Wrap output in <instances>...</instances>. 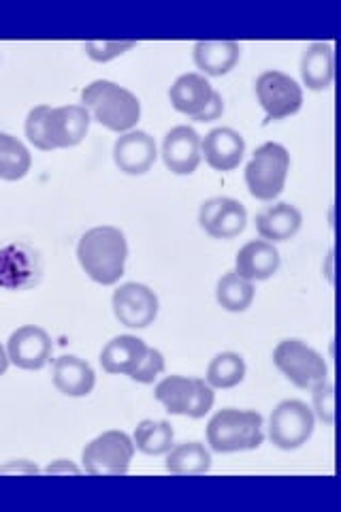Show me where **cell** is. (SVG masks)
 <instances>
[{
  "label": "cell",
  "instance_id": "1",
  "mask_svg": "<svg viewBox=\"0 0 341 512\" xmlns=\"http://www.w3.org/2000/svg\"><path fill=\"white\" fill-rule=\"evenodd\" d=\"M88 128L90 114L84 105H37L28 111L24 131L32 146L50 152L79 146Z\"/></svg>",
  "mask_w": 341,
  "mask_h": 512
},
{
  "label": "cell",
  "instance_id": "2",
  "mask_svg": "<svg viewBox=\"0 0 341 512\" xmlns=\"http://www.w3.org/2000/svg\"><path fill=\"white\" fill-rule=\"evenodd\" d=\"M128 246L126 237L116 227H94L81 235L77 261L88 278L103 286L116 284L124 276Z\"/></svg>",
  "mask_w": 341,
  "mask_h": 512
},
{
  "label": "cell",
  "instance_id": "3",
  "mask_svg": "<svg viewBox=\"0 0 341 512\" xmlns=\"http://www.w3.org/2000/svg\"><path fill=\"white\" fill-rule=\"evenodd\" d=\"M81 103L92 111L94 120L113 133L133 131L141 118L137 96L109 79H96L81 92Z\"/></svg>",
  "mask_w": 341,
  "mask_h": 512
},
{
  "label": "cell",
  "instance_id": "4",
  "mask_svg": "<svg viewBox=\"0 0 341 512\" xmlns=\"http://www.w3.org/2000/svg\"><path fill=\"white\" fill-rule=\"evenodd\" d=\"M263 440V416L254 410L226 408L207 425V442L216 453L254 451Z\"/></svg>",
  "mask_w": 341,
  "mask_h": 512
},
{
  "label": "cell",
  "instance_id": "5",
  "mask_svg": "<svg viewBox=\"0 0 341 512\" xmlns=\"http://www.w3.org/2000/svg\"><path fill=\"white\" fill-rule=\"evenodd\" d=\"M290 169V154L280 143H263L246 167V184L258 201H273L282 195Z\"/></svg>",
  "mask_w": 341,
  "mask_h": 512
},
{
  "label": "cell",
  "instance_id": "6",
  "mask_svg": "<svg viewBox=\"0 0 341 512\" xmlns=\"http://www.w3.org/2000/svg\"><path fill=\"white\" fill-rule=\"evenodd\" d=\"M158 402L171 414H184L190 419H203L214 406V389L203 378L167 376L156 384L154 391Z\"/></svg>",
  "mask_w": 341,
  "mask_h": 512
},
{
  "label": "cell",
  "instance_id": "7",
  "mask_svg": "<svg viewBox=\"0 0 341 512\" xmlns=\"http://www.w3.org/2000/svg\"><path fill=\"white\" fill-rule=\"evenodd\" d=\"M273 363L299 389H316L327 382L329 367L314 348L299 340H284L273 350Z\"/></svg>",
  "mask_w": 341,
  "mask_h": 512
},
{
  "label": "cell",
  "instance_id": "8",
  "mask_svg": "<svg viewBox=\"0 0 341 512\" xmlns=\"http://www.w3.org/2000/svg\"><path fill=\"white\" fill-rule=\"evenodd\" d=\"M135 442L124 431H105L84 448V468L92 476H124L131 468Z\"/></svg>",
  "mask_w": 341,
  "mask_h": 512
},
{
  "label": "cell",
  "instance_id": "9",
  "mask_svg": "<svg viewBox=\"0 0 341 512\" xmlns=\"http://www.w3.org/2000/svg\"><path fill=\"white\" fill-rule=\"evenodd\" d=\"M316 416L305 402L286 399L278 404L269 419V438L282 451H295L314 434Z\"/></svg>",
  "mask_w": 341,
  "mask_h": 512
},
{
  "label": "cell",
  "instance_id": "10",
  "mask_svg": "<svg viewBox=\"0 0 341 512\" xmlns=\"http://www.w3.org/2000/svg\"><path fill=\"white\" fill-rule=\"evenodd\" d=\"M256 96L269 120L295 116L303 105L301 86L282 71H265L263 75H258Z\"/></svg>",
  "mask_w": 341,
  "mask_h": 512
},
{
  "label": "cell",
  "instance_id": "11",
  "mask_svg": "<svg viewBox=\"0 0 341 512\" xmlns=\"http://www.w3.org/2000/svg\"><path fill=\"white\" fill-rule=\"evenodd\" d=\"M113 314L124 327L145 329L158 316V297L150 286L128 282L113 293Z\"/></svg>",
  "mask_w": 341,
  "mask_h": 512
},
{
  "label": "cell",
  "instance_id": "12",
  "mask_svg": "<svg viewBox=\"0 0 341 512\" xmlns=\"http://www.w3.org/2000/svg\"><path fill=\"white\" fill-rule=\"evenodd\" d=\"M7 355L20 370H41L52 357V340L41 327L26 325L11 333Z\"/></svg>",
  "mask_w": 341,
  "mask_h": 512
},
{
  "label": "cell",
  "instance_id": "13",
  "mask_svg": "<svg viewBox=\"0 0 341 512\" xmlns=\"http://www.w3.org/2000/svg\"><path fill=\"white\" fill-rule=\"evenodd\" d=\"M199 222L207 235L216 239H231L246 229L248 212L237 199L216 197L203 203Z\"/></svg>",
  "mask_w": 341,
  "mask_h": 512
},
{
  "label": "cell",
  "instance_id": "14",
  "mask_svg": "<svg viewBox=\"0 0 341 512\" xmlns=\"http://www.w3.org/2000/svg\"><path fill=\"white\" fill-rule=\"evenodd\" d=\"M162 160L175 175H190L201 163V137L190 126H175L162 141Z\"/></svg>",
  "mask_w": 341,
  "mask_h": 512
},
{
  "label": "cell",
  "instance_id": "15",
  "mask_svg": "<svg viewBox=\"0 0 341 512\" xmlns=\"http://www.w3.org/2000/svg\"><path fill=\"white\" fill-rule=\"evenodd\" d=\"M156 141L143 131L124 133L113 146V160L126 175L148 173L156 163Z\"/></svg>",
  "mask_w": 341,
  "mask_h": 512
},
{
  "label": "cell",
  "instance_id": "16",
  "mask_svg": "<svg viewBox=\"0 0 341 512\" xmlns=\"http://www.w3.org/2000/svg\"><path fill=\"white\" fill-rule=\"evenodd\" d=\"M246 154V141L233 128H214L201 139V156L216 171H233Z\"/></svg>",
  "mask_w": 341,
  "mask_h": 512
},
{
  "label": "cell",
  "instance_id": "17",
  "mask_svg": "<svg viewBox=\"0 0 341 512\" xmlns=\"http://www.w3.org/2000/svg\"><path fill=\"white\" fill-rule=\"evenodd\" d=\"M280 269V252L265 239H254L235 256V271L250 282L269 280Z\"/></svg>",
  "mask_w": 341,
  "mask_h": 512
},
{
  "label": "cell",
  "instance_id": "18",
  "mask_svg": "<svg viewBox=\"0 0 341 512\" xmlns=\"http://www.w3.org/2000/svg\"><path fill=\"white\" fill-rule=\"evenodd\" d=\"M214 88L205 79L201 73H186L182 77L175 79V84L169 90V99L171 105L180 111V114H186L190 118H197L203 114L205 107L214 99Z\"/></svg>",
  "mask_w": 341,
  "mask_h": 512
},
{
  "label": "cell",
  "instance_id": "19",
  "mask_svg": "<svg viewBox=\"0 0 341 512\" xmlns=\"http://www.w3.org/2000/svg\"><path fill=\"white\" fill-rule=\"evenodd\" d=\"M150 346L135 335H118L101 352V365L107 374L133 376L141 361L148 355Z\"/></svg>",
  "mask_w": 341,
  "mask_h": 512
},
{
  "label": "cell",
  "instance_id": "20",
  "mask_svg": "<svg viewBox=\"0 0 341 512\" xmlns=\"http://www.w3.org/2000/svg\"><path fill=\"white\" fill-rule=\"evenodd\" d=\"M301 224H303L301 212L290 203L271 205L256 216V231L269 244L288 242L290 237H295L299 233Z\"/></svg>",
  "mask_w": 341,
  "mask_h": 512
},
{
  "label": "cell",
  "instance_id": "21",
  "mask_svg": "<svg viewBox=\"0 0 341 512\" xmlns=\"http://www.w3.org/2000/svg\"><path fill=\"white\" fill-rule=\"evenodd\" d=\"M94 370L84 359L64 355L54 363V387L69 397H86L94 389Z\"/></svg>",
  "mask_w": 341,
  "mask_h": 512
},
{
  "label": "cell",
  "instance_id": "22",
  "mask_svg": "<svg viewBox=\"0 0 341 512\" xmlns=\"http://www.w3.org/2000/svg\"><path fill=\"white\" fill-rule=\"evenodd\" d=\"M241 56V47L235 41H199L194 45V64L205 75L222 77L231 73Z\"/></svg>",
  "mask_w": 341,
  "mask_h": 512
},
{
  "label": "cell",
  "instance_id": "23",
  "mask_svg": "<svg viewBox=\"0 0 341 512\" xmlns=\"http://www.w3.org/2000/svg\"><path fill=\"white\" fill-rule=\"evenodd\" d=\"M301 77L310 90H327L335 77V54L329 43H312L301 60Z\"/></svg>",
  "mask_w": 341,
  "mask_h": 512
},
{
  "label": "cell",
  "instance_id": "24",
  "mask_svg": "<svg viewBox=\"0 0 341 512\" xmlns=\"http://www.w3.org/2000/svg\"><path fill=\"white\" fill-rule=\"evenodd\" d=\"M211 468V455L201 442H184L169 451L167 470L177 476H197Z\"/></svg>",
  "mask_w": 341,
  "mask_h": 512
},
{
  "label": "cell",
  "instance_id": "25",
  "mask_svg": "<svg viewBox=\"0 0 341 512\" xmlns=\"http://www.w3.org/2000/svg\"><path fill=\"white\" fill-rule=\"evenodd\" d=\"M32 158L20 139L0 133V180L18 182L30 171Z\"/></svg>",
  "mask_w": 341,
  "mask_h": 512
},
{
  "label": "cell",
  "instance_id": "26",
  "mask_svg": "<svg viewBox=\"0 0 341 512\" xmlns=\"http://www.w3.org/2000/svg\"><path fill=\"white\" fill-rule=\"evenodd\" d=\"M218 303L229 312H246L254 301V284L241 278L237 271L224 274L216 288Z\"/></svg>",
  "mask_w": 341,
  "mask_h": 512
},
{
  "label": "cell",
  "instance_id": "27",
  "mask_svg": "<svg viewBox=\"0 0 341 512\" xmlns=\"http://www.w3.org/2000/svg\"><path fill=\"white\" fill-rule=\"evenodd\" d=\"M246 378V361L237 352H220L207 367V384L211 389H233Z\"/></svg>",
  "mask_w": 341,
  "mask_h": 512
},
{
  "label": "cell",
  "instance_id": "28",
  "mask_svg": "<svg viewBox=\"0 0 341 512\" xmlns=\"http://www.w3.org/2000/svg\"><path fill=\"white\" fill-rule=\"evenodd\" d=\"M133 442L145 455H165L173 448V427L167 421H141Z\"/></svg>",
  "mask_w": 341,
  "mask_h": 512
},
{
  "label": "cell",
  "instance_id": "29",
  "mask_svg": "<svg viewBox=\"0 0 341 512\" xmlns=\"http://www.w3.org/2000/svg\"><path fill=\"white\" fill-rule=\"evenodd\" d=\"M135 41H86L84 50L96 62H109L122 56L124 52L133 50Z\"/></svg>",
  "mask_w": 341,
  "mask_h": 512
},
{
  "label": "cell",
  "instance_id": "30",
  "mask_svg": "<svg viewBox=\"0 0 341 512\" xmlns=\"http://www.w3.org/2000/svg\"><path fill=\"white\" fill-rule=\"evenodd\" d=\"M314 391V410L318 419L327 425L335 423V391L329 382L318 384Z\"/></svg>",
  "mask_w": 341,
  "mask_h": 512
},
{
  "label": "cell",
  "instance_id": "31",
  "mask_svg": "<svg viewBox=\"0 0 341 512\" xmlns=\"http://www.w3.org/2000/svg\"><path fill=\"white\" fill-rule=\"evenodd\" d=\"M162 372H165V357H162L160 350L150 348L148 355H145V359L141 361L139 370L131 378L139 384H152Z\"/></svg>",
  "mask_w": 341,
  "mask_h": 512
},
{
  "label": "cell",
  "instance_id": "32",
  "mask_svg": "<svg viewBox=\"0 0 341 512\" xmlns=\"http://www.w3.org/2000/svg\"><path fill=\"white\" fill-rule=\"evenodd\" d=\"M224 114V101L220 92H214V99L205 107L203 114H199L197 118H192L194 122H211V120H218Z\"/></svg>",
  "mask_w": 341,
  "mask_h": 512
},
{
  "label": "cell",
  "instance_id": "33",
  "mask_svg": "<svg viewBox=\"0 0 341 512\" xmlns=\"http://www.w3.org/2000/svg\"><path fill=\"white\" fill-rule=\"evenodd\" d=\"M39 468L32 466L30 461H18V463H9V466L0 468V474H37Z\"/></svg>",
  "mask_w": 341,
  "mask_h": 512
},
{
  "label": "cell",
  "instance_id": "34",
  "mask_svg": "<svg viewBox=\"0 0 341 512\" xmlns=\"http://www.w3.org/2000/svg\"><path fill=\"white\" fill-rule=\"evenodd\" d=\"M47 474H79V468L77 466H73L71 461H64V459H58V461H54L52 466H47V470H45Z\"/></svg>",
  "mask_w": 341,
  "mask_h": 512
},
{
  "label": "cell",
  "instance_id": "35",
  "mask_svg": "<svg viewBox=\"0 0 341 512\" xmlns=\"http://www.w3.org/2000/svg\"><path fill=\"white\" fill-rule=\"evenodd\" d=\"M7 367H9V355H7V350L0 346V376L7 372Z\"/></svg>",
  "mask_w": 341,
  "mask_h": 512
}]
</instances>
